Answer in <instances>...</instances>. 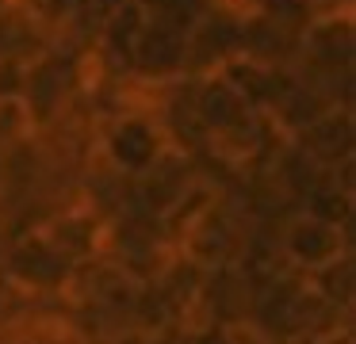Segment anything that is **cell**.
I'll list each match as a JSON object with an SVG mask.
<instances>
[{
  "label": "cell",
  "mask_w": 356,
  "mask_h": 344,
  "mask_svg": "<svg viewBox=\"0 0 356 344\" xmlns=\"http://www.w3.org/2000/svg\"><path fill=\"white\" fill-rule=\"evenodd\" d=\"M177 252L169 237L161 214L146 211L142 203L123 206L119 214H111L104 222V249L100 256L111 260L127 279L134 283H154L157 272L169 264V256Z\"/></svg>",
  "instance_id": "1"
},
{
  "label": "cell",
  "mask_w": 356,
  "mask_h": 344,
  "mask_svg": "<svg viewBox=\"0 0 356 344\" xmlns=\"http://www.w3.org/2000/svg\"><path fill=\"white\" fill-rule=\"evenodd\" d=\"M92 153L104 157L111 168H119L123 176L138 180L161 153H169V138L146 107H123V111H111L96 122Z\"/></svg>",
  "instance_id": "2"
},
{
  "label": "cell",
  "mask_w": 356,
  "mask_h": 344,
  "mask_svg": "<svg viewBox=\"0 0 356 344\" xmlns=\"http://www.w3.org/2000/svg\"><path fill=\"white\" fill-rule=\"evenodd\" d=\"M73 275V264L39 234V229H27L19 237H8L4 241V252H0V283L8 290L24 298H58L65 290Z\"/></svg>",
  "instance_id": "3"
},
{
  "label": "cell",
  "mask_w": 356,
  "mask_h": 344,
  "mask_svg": "<svg viewBox=\"0 0 356 344\" xmlns=\"http://www.w3.org/2000/svg\"><path fill=\"white\" fill-rule=\"evenodd\" d=\"M276 245L280 256L291 272L310 275L318 268H325L330 260H337L341 252H356L353 249V234L330 226V222L314 218L307 211H291L284 222L276 226Z\"/></svg>",
  "instance_id": "4"
},
{
  "label": "cell",
  "mask_w": 356,
  "mask_h": 344,
  "mask_svg": "<svg viewBox=\"0 0 356 344\" xmlns=\"http://www.w3.org/2000/svg\"><path fill=\"white\" fill-rule=\"evenodd\" d=\"M241 54V15L234 8L218 4L203 15L188 35V54H184V73L203 76L218 73L226 61H234Z\"/></svg>",
  "instance_id": "5"
},
{
  "label": "cell",
  "mask_w": 356,
  "mask_h": 344,
  "mask_svg": "<svg viewBox=\"0 0 356 344\" xmlns=\"http://www.w3.org/2000/svg\"><path fill=\"white\" fill-rule=\"evenodd\" d=\"M200 176H203V161L169 149L134 180V203H142L146 211H154L165 218V214L192 191V183L200 180Z\"/></svg>",
  "instance_id": "6"
},
{
  "label": "cell",
  "mask_w": 356,
  "mask_h": 344,
  "mask_svg": "<svg viewBox=\"0 0 356 344\" xmlns=\"http://www.w3.org/2000/svg\"><path fill=\"white\" fill-rule=\"evenodd\" d=\"M39 234L62 252L70 264H85V260H96L104 249V222L96 218L88 206L65 199L62 206L47 214L39 222Z\"/></svg>",
  "instance_id": "7"
},
{
  "label": "cell",
  "mask_w": 356,
  "mask_h": 344,
  "mask_svg": "<svg viewBox=\"0 0 356 344\" xmlns=\"http://www.w3.org/2000/svg\"><path fill=\"white\" fill-rule=\"evenodd\" d=\"M192 104H195V119L200 126L207 130V142L211 138H222L230 130L253 122L257 115L249 111V104L238 96L230 81L222 73H203V76H192Z\"/></svg>",
  "instance_id": "8"
},
{
  "label": "cell",
  "mask_w": 356,
  "mask_h": 344,
  "mask_svg": "<svg viewBox=\"0 0 356 344\" xmlns=\"http://www.w3.org/2000/svg\"><path fill=\"white\" fill-rule=\"evenodd\" d=\"M184 54H188V35H177L169 27L146 23L131 54V76L142 84H169L184 73Z\"/></svg>",
  "instance_id": "9"
},
{
  "label": "cell",
  "mask_w": 356,
  "mask_h": 344,
  "mask_svg": "<svg viewBox=\"0 0 356 344\" xmlns=\"http://www.w3.org/2000/svg\"><path fill=\"white\" fill-rule=\"evenodd\" d=\"M314 165L333 168L341 161L356 157V115L345 107H330L322 119H314L302 134L291 138Z\"/></svg>",
  "instance_id": "10"
},
{
  "label": "cell",
  "mask_w": 356,
  "mask_h": 344,
  "mask_svg": "<svg viewBox=\"0 0 356 344\" xmlns=\"http://www.w3.org/2000/svg\"><path fill=\"white\" fill-rule=\"evenodd\" d=\"M307 283L325 306H333V310H353V302H356V252H341L325 268L310 272Z\"/></svg>",
  "instance_id": "11"
},
{
  "label": "cell",
  "mask_w": 356,
  "mask_h": 344,
  "mask_svg": "<svg viewBox=\"0 0 356 344\" xmlns=\"http://www.w3.org/2000/svg\"><path fill=\"white\" fill-rule=\"evenodd\" d=\"M299 211L314 214V218L345 229V234H353V226H356V195H348L345 188H337V183L330 180V172L310 188V195L299 203Z\"/></svg>",
  "instance_id": "12"
},
{
  "label": "cell",
  "mask_w": 356,
  "mask_h": 344,
  "mask_svg": "<svg viewBox=\"0 0 356 344\" xmlns=\"http://www.w3.org/2000/svg\"><path fill=\"white\" fill-rule=\"evenodd\" d=\"M146 23L169 27L177 35H192V27L215 8V0H138Z\"/></svg>",
  "instance_id": "13"
},
{
  "label": "cell",
  "mask_w": 356,
  "mask_h": 344,
  "mask_svg": "<svg viewBox=\"0 0 356 344\" xmlns=\"http://www.w3.org/2000/svg\"><path fill=\"white\" fill-rule=\"evenodd\" d=\"M31 134H35V126L27 119L24 104L19 99H0V149H12V145H19Z\"/></svg>",
  "instance_id": "14"
},
{
  "label": "cell",
  "mask_w": 356,
  "mask_h": 344,
  "mask_svg": "<svg viewBox=\"0 0 356 344\" xmlns=\"http://www.w3.org/2000/svg\"><path fill=\"white\" fill-rule=\"evenodd\" d=\"M27 61L31 58H24V54H0V99H19Z\"/></svg>",
  "instance_id": "15"
},
{
  "label": "cell",
  "mask_w": 356,
  "mask_h": 344,
  "mask_svg": "<svg viewBox=\"0 0 356 344\" xmlns=\"http://www.w3.org/2000/svg\"><path fill=\"white\" fill-rule=\"evenodd\" d=\"M184 344H253V333L245 325L230 329V325H203V329H188Z\"/></svg>",
  "instance_id": "16"
},
{
  "label": "cell",
  "mask_w": 356,
  "mask_h": 344,
  "mask_svg": "<svg viewBox=\"0 0 356 344\" xmlns=\"http://www.w3.org/2000/svg\"><path fill=\"white\" fill-rule=\"evenodd\" d=\"M310 19L318 15H356V0H307Z\"/></svg>",
  "instance_id": "17"
},
{
  "label": "cell",
  "mask_w": 356,
  "mask_h": 344,
  "mask_svg": "<svg viewBox=\"0 0 356 344\" xmlns=\"http://www.w3.org/2000/svg\"><path fill=\"white\" fill-rule=\"evenodd\" d=\"M295 344H356V341H353V329H341V333L314 336V341H295Z\"/></svg>",
  "instance_id": "18"
}]
</instances>
